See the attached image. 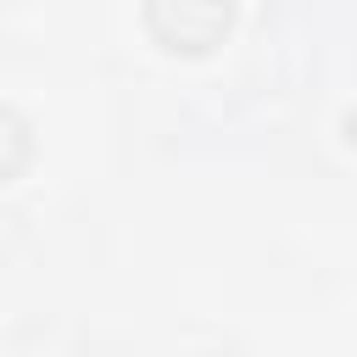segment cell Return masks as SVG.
Here are the masks:
<instances>
[{"label": "cell", "mask_w": 357, "mask_h": 357, "mask_svg": "<svg viewBox=\"0 0 357 357\" xmlns=\"http://www.w3.org/2000/svg\"><path fill=\"white\" fill-rule=\"evenodd\" d=\"M234 22V0H145V28L173 56H206L223 45Z\"/></svg>", "instance_id": "6da1fadb"}, {"label": "cell", "mask_w": 357, "mask_h": 357, "mask_svg": "<svg viewBox=\"0 0 357 357\" xmlns=\"http://www.w3.org/2000/svg\"><path fill=\"white\" fill-rule=\"evenodd\" d=\"M28 162H33V128H28L11 106H0V184L22 178Z\"/></svg>", "instance_id": "7a4b0ae2"}]
</instances>
